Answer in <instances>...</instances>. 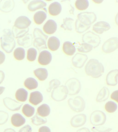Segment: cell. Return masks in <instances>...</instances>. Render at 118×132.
Instances as JSON below:
<instances>
[{"instance_id":"e0dca14e","label":"cell","mask_w":118,"mask_h":132,"mask_svg":"<svg viewBox=\"0 0 118 132\" xmlns=\"http://www.w3.org/2000/svg\"><path fill=\"white\" fill-rule=\"evenodd\" d=\"M118 70H112L109 72L107 75V84L111 86H115L117 84Z\"/></svg>"},{"instance_id":"52a82bcc","label":"cell","mask_w":118,"mask_h":132,"mask_svg":"<svg viewBox=\"0 0 118 132\" xmlns=\"http://www.w3.org/2000/svg\"><path fill=\"white\" fill-rule=\"evenodd\" d=\"M68 94L67 88L65 86L62 85L54 89L52 92L51 97L55 101L61 102L66 98Z\"/></svg>"},{"instance_id":"f35d334b","label":"cell","mask_w":118,"mask_h":132,"mask_svg":"<svg viewBox=\"0 0 118 132\" xmlns=\"http://www.w3.org/2000/svg\"><path fill=\"white\" fill-rule=\"evenodd\" d=\"M9 118V115L7 112L0 111V125L4 124L7 122Z\"/></svg>"},{"instance_id":"5bb4252c","label":"cell","mask_w":118,"mask_h":132,"mask_svg":"<svg viewBox=\"0 0 118 132\" xmlns=\"http://www.w3.org/2000/svg\"><path fill=\"white\" fill-rule=\"evenodd\" d=\"M109 24L106 22L100 21L98 22L93 26V30L97 34H102L104 32L110 29Z\"/></svg>"},{"instance_id":"603a6c76","label":"cell","mask_w":118,"mask_h":132,"mask_svg":"<svg viewBox=\"0 0 118 132\" xmlns=\"http://www.w3.org/2000/svg\"><path fill=\"white\" fill-rule=\"evenodd\" d=\"M62 6L60 3L54 2L50 5L48 8L49 14L53 16L58 15L62 11Z\"/></svg>"},{"instance_id":"3957f363","label":"cell","mask_w":118,"mask_h":132,"mask_svg":"<svg viewBox=\"0 0 118 132\" xmlns=\"http://www.w3.org/2000/svg\"><path fill=\"white\" fill-rule=\"evenodd\" d=\"M4 34L1 37V47L7 53L12 52L16 46L13 33L10 29H5Z\"/></svg>"},{"instance_id":"f907efd6","label":"cell","mask_w":118,"mask_h":132,"mask_svg":"<svg viewBox=\"0 0 118 132\" xmlns=\"http://www.w3.org/2000/svg\"><path fill=\"white\" fill-rule=\"evenodd\" d=\"M5 88L4 87L0 86V95L3 94L4 92V91L5 90Z\"/></svg>"},{"instance_id":"44dd1931","label":"cell","mask_w":118,"mask_h":132,"mask_svg":"<svg viewBox=\"0 0 118 132\" xmlns=\"http://www.w3.org/2000/svg\"><path fill=\"white\" fill-rule=\"evenodd\" d=\"M47 6L46 3L41 0L33 1L30 2L28 6V10L31 11H34L38 9H41Z\"/></svg>"},{"instance_id":"8992f818","label":"cell","mask_w":118,"mask_h":132,"mask_svg":"<svg viewBox=\"0 0 118 132\" xmlns=\"http://www.w3.org/2000/svg\"><path fill=\"white\" fill-rule=\"evenodd\" d=\"M106 120V116L105 113L100 110L94 111L90 116V122L95 126L102 125L104 124Z\"/></svg>"},{"instance_id":"c3c4849f","label":"cell","mask_w":118,"mask_h":132,"mask_svg":"<svg viewBox=\"0 0 118 132\" xmlns=\"http://www.w3.org/2000/svg\"><path fill=\"white\" fill-rule=\"evenodd\" d=\"M76 132H91L89 129L86 128H83L78 130Z\"/></svg>"},{"instance_id":"816d5d0a","label":"cell","mask_w":118,"mask_h":132,"mask_svg":"<svg viewBox=\"0 0 118 132\" xmlns=\"http://www.w3.org/2000/svg\"><path fill=\"white\" fill-rule=\"evenodd\" d=\"M115 21L116 23L118 26V12L115 18Z\"/></svg>"},{"instance_id":"4dcf8cb0","label":"cell","mask_w":118,"mask_h":132,"mask_svg":"<svg viewBox=\"0 0 118 132\" xmlns=\"http://www.w3.org/2000/svg\"><path fill=\"white\" fill-rule=\"evenodd\" d=\"M24 84L25 87L30 90L35 89L38 86V83L37 80L32 77L27 78L24 82Z\"/></svg>"},{"instance_id":"836d02e7","label":"cell","mask_w":118,"mask_h":132,"mask_svg":"<svg viewBox=\"0 0 118 132\" xmlns=\"http://www.w3.org/2000/svg\"><path fill=\"white\" fill-rule=\"evenodd\" d=\"M75 6L80 10H86L89 7V2L87 0H77L76 1Z\"/></svg>"},{"instance_id":"1f68e13d","label":"cell","mask_w":118,"mask_h":132,"mask_svg":"<svg viewBox=\"0 0 118 132\" xmlns=\"http://www.w3.org/2000/svg\"><path fill=\"white\" fill-rule=\"evenodd\" d=\"M23 113L26 116L30 117L33 116L35 113V108L28 104H26L23 107Z\"/></svg>"},{"instance_id":"5b68a950","label":"cell","mask_w":118,"mask_h":132,"mask_svg":"<svg viewBox=\"0 0 118 132\" xmlns=\"http://www.w3.org/2000/svg\"><path fill=\"white\" fill-rule=\"evenodd\" d=\"M68 103L70 108L76 112H82L85 107L84 100L79 96L76 97L74 99H69Z\"/></svg>"},{"instance_id":"277c9868","label":"cell","mask_w":118,"mask_h":132,"mask_svg":"<svg viewBox=\"0 0 118 132\" xmlns=\"http://www.w3.org/2000/svg\"><path fill=\"white\" fill-rule=\"evenodd\" d=\"M34 35L35 38L34 42V46L39 50L47 48L46 41L48 37L44 35L41 30L38 28L34 30Z\"/></svg>"},{"instance_id":"7bdbcfd3","label":"cell","mask_w":118,"mask_h":132,"mask_svg":"<svg viewBox=\"0 0 118 132\" xmlns=\"http://www.w3.org/2000/svg\"><path fill=\"white\" fill-rule=\"evenodd\" d=\"M32 128L28 125H26L20 129L19 132H32Z\"/></svg>"},{"instance_id":"ab89813d","label":"cell","mask_w":118,"mask_h":132,"mask_svg":"<svg viewBox=\"0 0 118 132\" xmlns=\"http://www.w3.org/2000/svg\"><path fill=\"white\" fill-rule=\"evenodd\" d=\"M28 35H27L23 39H20V38H19L18 39V43L19 45H21L24 46V47H26V44H28V43H30V42H29V40L31 41V38H30V37L28 36Z\"/></svg>"},{"instance_id":"2e32d148","label":"cell","mask_w":118,"mask_h":132,"mask_svg":"<svg viewBox=\"0 0 118 132\" xmlns=\"http://www.w3.org/2000/svg\"><path fill=\"white\" fill-rule=\"evenodd\" d=\"M52 60L51 54L46 50L41 51L39 54L38 59L39 63L42 65H46L50 63Z\"/></svg>"},{"instance_id":"8d00e7d4","label":"cell","mask_w":118,"mask_h":132,"mask_svg":"<svg viewBox=\"0 0 118 132\" xmlns=\"http://www.w3.org/2000/svg\"><path fill=\"white\" fill-rule=\"evenodd\" d=\"M37 55V51L34 48H29L27 51V59L30 61L33 62L36 60Z\"/></svg>"},{"instance_id":"f546056e","label":"cell","mask_w":118,"mask_h":132,"mask_svg":"<svg viewBox=\"0 0 118 132\" xmlns=\"http://www.w3.org/2000/svg\"><path fill=\"white\" fill-rule=\"evenodd\" d=\"M47 18V14L43 11H38L34 14V20L35 23L41 24Z\"/></svg>"},{"instance_id":"ac0fdd59","label":"cell","mask_w":118,"mask_h":132,"mask_svg":"<svg viewBox=\"0 0 118 132\" xmlns=\"http://www.w3.org/2000/svg\"><path fill=\"white\" fill-rule=\"evenodd\" d=\"M43 29V30L47 34L49 35L53 34L57 30L56 23L53 20H49L45 24Z\"/></svg>"},{"instance_id":"6da1fadb","label":"cell","mask_w":118,"mask_h":132,"mask_svg":"<svg viewBox=\"0 0 118 132\" xmlns=\"http://www.w3.org/2000/svg\"><path fill=\"white\" fill-rule=\"evenodd\" d=\"M78 18L75 23L76 29L78 32L82 33L90 28L97 17L94 12H85L79 14Z\"/></svg>"},{"instance_id":"9c48e42d","label":"cell","mask_w":118,"mask_h":132,"mask_svg":"<svg viewBox=\"0 0 118 132\" xmlns=\"http://www.w3.org/2000/svg\"><path fill=\"white\" fill-rule=\"evenodd\" d=\"M118 48V38L114 37L109 38L104 43L102 51L106 53H110Z\"/></svg>"},{"instance_id":"d6986e66","label":"cell","mask_w":118,"mask_h":132,"mask_svg":"<svg viewBox=\"0 0 118 132\" xmlns=\"http://www.w3.org/2000/svg\"><path fill=\"white\" fill-rule=\"evenodd\" d=\"M43 100V96L39 91H35L30 94L29 102L34 105H37L41 103Z\"/></svg>"},{"instance_id":"db71d44e","label":"cell","mask_w":118,"mask_h":132,"mask_svg":"<svg viewBox=\"0 0 118 132\" xmlns=\"http://www.w3.org/2000/svg\"><path fill=\"white\" fill-rule=\"evenodd\" d=\"M117 132H118V131Z\"/></svg>"},{"instance_id":"74e56055","label":"cell","mask_w":118,"mask_h":132,"mask_svg":"<svg viewBox=\"0 0 118 132\" xmlns=\"http://www.w3.org/2000/svg\"><path fill=\"white\" fill-rule=\"evenodd\" d=\"M93 47L91 44L84 43L81 44L80 46L78 48V50L80 52L87 53L91 51Z\"/></svg>"},{"instance_id":"30bf717a","label":"cell","mask_w":118,"mask_h":132,"mask_svg":"<svg viewBox=\"0 0 118 132\" xmlns=\"http://www.w3.org/2000/svg\"><path fill=\"white\" fill-rule=\"evenodd\" d=\"M83 40L84 42L91 44L94 48H96L100 44V37L99 36L91 31H89L83 35Z\"/></svg>"},{"instance_id":"7dc6e473","label":"cell","mask_w":118,"mask_h":132,"mask_svg":"<svg viewBox=\"0 0 118 132\" xmlns=\"http://www.w3.org/2000/svg\"><path fill=\"white\" fill-rule=\"evenodd\" d=\"M5 74L3 71H0V84H1L5 79Z\"/></svg>"},{"instance_id":"4fadbf2b","label":"cell","mask_w":118,"mask_h":132,"mask_svg":"<svg viewBox=\"0 0 118 132\" xmlns=\"http://www.w3.org/2000/svg\"><path fill=\"white\" fill-rule=\"evenodd\" d=\"M85 114H80L75 116L70 120L71 126L73 127L77 128L84 125L86 121Z\"/></svg>"},{"instance_id":"83f0119b","label":"cell","mask_w":118,"mask_h":132,"mask_svg":"<svg viewBox=\"0 0 118 132\" xmlns=\"http://www.w3.org/2000/svg\"><path fill=\"white\" fill-rule=\"evenodd\" d=\"M28 92L23 88H20L16 91L15 97L17 100L21 102H25L27 99Z\"/></svg>"},{"instance_id":"7a4b0ae2","label":"cell","mask_w":118,"mask_h":132,"mask_svg":"<svg viewBox=\"0 0 118 132\" xmlns=\"http://www.w3.org/2000/svg\"><path fill=\"white\" fill-rule=\"evenodd\" d=\"M85 71L87 75L97 78L102 76L104 72V68L98 60L91 59L86 64Z\"/></svg>"},{"instance_id":"7c38bea8","label":"cell","mask_w":118,"mask_h":132,"mask_svg":"<svg viewBox=\"0 0 118 132\" xmlns=\"http://www.w3.org/2000/svg\"><path fill=\"white\" fill-rule=\"evenodd\" d=\"M31 22L27 16H21L17 19L13 27L18 30L26 29L31 25Z\"/></svg>"},{"instance_id":"bcb514c9","label":"cell","mask_w":118,"mask_h":132,"mask_svg":"<svg viewBox=\"0 0 118 132\" xmlns=\"http://www.w3.org/2000/svg\"><path fill=\"white\" fill-rule=\"evenodd\" d=\"M5 59V54L0 51V65L3 63Z\"/></svg>"},{"instance_id":"b9f144b4","label":"cell","mask_w":118,"mask_h":132,"mask_svg":"<svg viewBox=\"0 0 118 132\" xmlns=\"http://www.w3.org/2000/svg\"><path fill=\"white\" fill-rule=\"evenodd\" d=\"M112 130L110 128L103 127H93L92 130L94 132H109Z\"/></svg>"},{"instance_id":"f5cc1de1","label":"cell","mask_w":118,"mask_h":132,"mask_svg":"<svg viewBox=\"0 0 118 132\" xmlns=\"http://www.w3.org/2000/svg\"><path fill=\"white\" fill-rule=\"evenodd\" d=\"M94 1V2H95V3H98V4H100V3H102V2H103V1H99V0H98V1Z\"/></svg>"},{"instance_id":"e575fe53","label":"cell","mask_w":118,"mask_h":132,"mask_svg":"<svg viewBox=\"0 0 118 132\" xmlns=\"http://www.w3.org/2000/svg\"><path fill=\"white\" fill-rule=\"evenodd\" d=\"M32 123L36 126L43 124L47 122V119L46 118H42L38 116L37 113L31 118Z\"/></svg>"},{"instance_id":"d4e9b609","label":"cell","mask_w":118,"mask_h":132,"mask_svg":"<svg viewBox=\"0 0 118 132\" xmlns=\"http://www.w3.org/2000/svg\"><path fill=\"white\" fill-rule=\"evenodd\" d=\"M109 95L108 89L106 87H104L98 93L96 98V101L100 103L104 102L108 98Z\"/></svg>"},{"instance_id":"8fae6325","label":"cell","mask_w":118,"mask_h":132,"mask_svg":"<svg viewBox=\"0 0 118 132\" xmlns=\"http://www.w3.org/2000/svg\"><path fill=\"white\" fill-rule=\"evenodd\" d=\"M3 101L4 105L7 108L12 111L19 110L23 105L22 103L8 97L4 98Z\"/></svg>"},{"instance_id":"f6af8a7d","label":"cell","mask_w":118,"mask_h":132,"mask_svg":"<svg viewBox=\"0 0 118 132\" xmlns=\"http://www.w3.org/2000/svg\"><path fill=\"white\" fill-rule=\"evenodd\" d=\"M39 132H51V130L48 127L43 126L39 128Z\"/></svg>"},{"instance_id":"ee69618b","label":"cell","mask_w":118,"mask_h":132,"mask_svg":"<svg viewBox=\"0 0 118 132\" xmlns=\"http://www.w3.org/2000/svg\"><path fill=\"white\" fill-rule=\"evenodd\" d=\"M111 98L118 103V90L112 93L111 95Z\"/></svg>"},{"instance_id":"d590c367","label":"cell","mask_w":118,"mask_h":132,"mask_svg":"<svg viewBox=\"0 0 118 132\" xmlns=\"http://www.w3.org/2000/svg\"><path fill=\"white\" fill-rule=\"evenodd\" d=\"M105 109L107 112L113 113L116 110L117 106L116 104L113 101H108L105 105Z\"/></svg>"},{"instance_id":"7402d4cb","label":"cell","mask_w":118,"mask_h":132,"mask_svg":"<svg viewBox=\"0 0 118 132\" xmlns=\"http://www.w3.org/2000/svg\"><path fill=\"white\" fill-rule=\"evenodd\" d=\"M13 1H1L0 2V10L5 12H10L14 7Z\"/></svg>"},{"instance_id":"9a60e30c","label":"cell","mask_w":118,"mask_h":132,"mask_svg":"<svg viewBox=\"0 0 118 132\" xmlns=\"http://www.w3.org/2000/svg\"><path fill=\"white\" fill-rule=\"evenodd\" d=\"M87 59V56L86 55L77 53L72 59V64L76 68H82Z\"/></svg>"},{"instance_id":"ba28073f","label":"cell","mask_w":118,"mask_h":132,"mask_svg":"<svg viewBox=\"0 0 118 132\" xmlns=\"http://www.w3.org/2000/svg\"><path fill=\"white\" fill-rule=\"evenodd\" d=\"M65 86L68 94L71 95L77 94L81 89L80 82L76 78H71L68 80L65 84Z\"/></svg>"},{"instance_id":"cb8c5ba5","label":"cell","mask_w":118,"mask_h":132,"mask_svg":"<svg viewBox=\"0 0 118 132\" xmlns=\"http://www.w3.org/2000/svg\"><path fill=\"white\" fill-rule=\"evenodd\" d=\"M60 45V40L55 37H51L49 39L48 41V48L52 51L57 50Z\"/></svg>"},{"instance_id":"681fc988","label":"cell","mask_w":118,"mask_h":132,"mask_svg":"<svg viewBox=\"0 0 118 132\" xmlns=\"http://www.w3.org/2000/svg\"><path fill=\"white\" fill-rule=\"evenodd\" d=\"M4 132H16L13 129L11 128H8L5 129Z\"/></svg>"},{"instance_id":"4316f807","label":"cell","mask_w":118,"mask_h":132,"mask_svg":"<svg viewBox=\"0 0 118 132\" xmlns=\"http://www.w3.org/2000/svg\"><path fill=\"white\" fill-rule=\"evenodd\" d=\"M63 51L66 54L68 55H73L76 51L75 46L71 42L66 41L63 45Z\"/></svg>"},{"instance_id":"ffe728a7","label":"cell","mask_w":118,"mask_h":132,"mask_svg":"<svg viewBox=\"0 0 118 132\" xmlns=\"http://www.w3.org/2000/svg\"><path fill=\"white\" fill-rule=\"evenodd\" d=\"M11 121L13 126L18 127L24 124L26 122V119L20 113H16L13 114L11 117Z\"/></svg>"},{"instance_id":"d6a6232c","label":"cell","mask_w":118,"mask_h":132,"mask_svg":"<svg viewBox=\"0 0 118 132\" xmlns=\"http://www.w3.org/2000/svg\"><path fill=\"white\" fill-rule=\"evenodd\" d=\"M25 55V50L22 47H18L14 50L13 55L15 59L18 60L20 61L24 59Z\"/></svg>"},{"instance_id":"60d3db41","label":"cell","mask_w":118,"mask_h":132,"mask_svg":"<svg viewBox=\"0 0 118 132\" xmlns=\"http://www.w3.org/2000/svg\"><path fill=\"white\" fill-rule=\"evenodd\" d=\"M61 84L60 81L58 79H53L50 82L49 86L47 89V91L49 92L53 89L57 87Z\"/></svg>"},{"instance_id":"f1b7e54d","label":"cell","mask_w":118,"mask_h":132,"mask_svg":"<svg viewBox=\"0 0 118 132\" xmlns=\"http://www.w3.org/2000/svg\"><path fill=\"white\" fill-rule=\"evenodd\" d=\"M37 114L42 117L48 116L50 112V109L47 104H44L39 106L37 109Z\"/></svg>"},{"instance_id":"484cf974","label":"cell","mask_w":118,"mask_h":132,"mask_svg":"<svg viewBox=\"0 0 118 132\" xmlns=\"http://www.w3.org/2000/svg\"><path fill=\"white\" fill-rule=\"evenodd\" d=\"M34 74L40 81L46 80L48 76L47 70L45 68H38L34 71Z\"/></svg>"}]
</instances>
